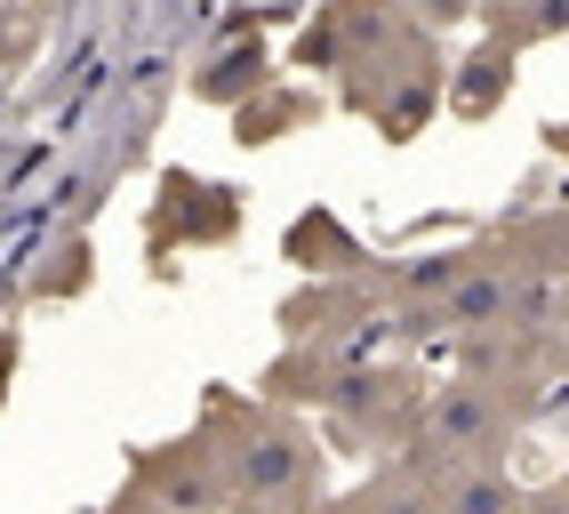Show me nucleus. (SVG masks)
<instances>
[{"mask_svg":"<svg viewBox=\"0 0 569 514\" xmlns=\"http://www.w3.org/2000/svg\"><path fill=\"white\" fill-rule=\"evenodd\" d=\"M209 458L224 474V498H241V506H289L313 483V443L281 418H257V411L224 426L209 443Z\"/></svg>","mask_w":569,"mask_h":514,"instance_id":"nucleus-1","label":"nucleus"},{"mask_svg":"<svg viewBox=\"0 0 569 514\" xmlns=\"http://www.w3.org/2000/svg\"><path fill=\"white\" fill-rule=\"evenodd\" d=\"M426 426H433L441 451H489V443H498V402H489L481 386H441Z\"/></svg>","mask_w":569,"mask_h":514,"instance_id":"nucleus-2","label":"nucleus"},{"mask_svg":"<svg viewBox=\"0 0 569 514\" xmlns=\"http://www.w3.org/2000/svg\"><path fill=\"white\" fill-rule=\"evenodd\" d=\"M506 314H513V281H506V274L466 266L458 281L441 289V322H449V329H489V322H506Z\"/></svg>","mask_w":569,"mask_h":514,"instance_id":"nucleus-3","label":"nucleus"},{"mask_svg":"<svg viewBox=\"0 0 569 514\" xmlns=\"http://www.w3.org/2000/svg\"><path fill=\"white\" fill-rule=\"evenodd\" d=\"M441 514H513V491L498 483V474H466L458 491H449V506Z\"/></svg>","mask_w":569,"mask_h":514,"instance_id":"nucleus-4","label":"nucleus"},{"mask_svg":"<svg viewBox=\"0 0 569 514\" xmlns=\"http://www.w3.org/2000/svg\"><path fill=\"white\" fill-rule=\"evenodd\" d=\"M346 514H441V506H426L417 491H369L361 506H346Z\"/></svg>","mask_w":569,"mask_h":514,"instance_id":"nucleus-5","label":"nucleus"},{"mask_svg":"<svg viewBox=\"0 0 569 514\" xmlns=\"http://www.w3.org/2000/svg\"><path fill=\"white\" fill-rule=\"evenodd\" d=\"M104 514H177V506H169L161 491H144V483H129L121 498H112V506H104Z\"/></svg>","mask_w":569,"mask_h":514,"instance_id":"nucleus-6","label":"nucleus"}]
</instances>
